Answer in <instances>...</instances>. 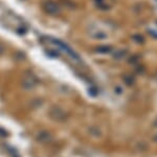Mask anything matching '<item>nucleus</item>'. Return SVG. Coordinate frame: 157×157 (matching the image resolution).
<instances>
[{"mask_svg":"<svg viewBox=\"0 0 157 157\" xmlns=\"http://www.w3.org/2000/svg\"><path fill=\"white\" fill-rule=\"evenodd\" d=\"M38 82H39V80H38L37 76L33 74V73L24 74L21 78V81H20L21 87L25 90H32V89L36 88L38 85Z\"/></svg>","mask_w":157,"mask_h":157,"instance_id":"nucleus-1","label":"nucleus"},{"mask_svg":"<svg viewBox=\"0 0 157 157\" xmlns=\"http://www.w3.org/2000/svg\"><path fill=\"white\" fill-rule=\"evenodd\" d=\"M48 116L52 120L58 121V122H63L67 119V113L59 105H54L50 108L48 111Z\"/></svg>","mask_w":157,"mask_h":157,"instance_id":"nucleus-2","label":"nucleus"},{"mask_svg":"<svg viewBox=\"0 0 157 157\" xmlns=\"http://www.w3.org/2000/svg\"><path fill=\"white\" fill-rule=\"evenodd\" d=\"M43 11L46 14L50 15V16H58L61 13V6H59L58 2L54 1V0H46L43 2L42 4Z\"/></svg>","mask_w":157,"mask_h":157,"instance_id":"nucleus-3","label":"nucleus"},{"mask_svg":"<svg viewBox=\"0 0 157 157\" xmlns=\"http://www.w3.org/2000/svg\"><path fill=\"white\" fill-rule=\"evenodd\" d=\"M36 138L40 143H48V141L52 140V134L47 132V131H41L36 135Z\"/></svg>","mask_w":157,"mask_h":157,"instance_id":"nucleus-4","label":"nucleus"},{"mask_svg":"<svg viewBox=\"0 0 157 157\" xmlns=\"http://www.w3.org/2000/svg\"><path fill=\"white\" fill-rule=\"evenodd\" d=\"M4 51H6V47H4L3 43H1V42H0V55L3 54Z\"/></svg>","mask_w":157,"mask_h":157,"instance_id":"nucleus-5","label":"nucleus"},{"mask_svg":"<svg viewBox=\"0 0 157 157\" xmlns=\"http://www.w3.org/2000/svg\"><path fill=\"white\" fill-rule=\"evenodd\" d=\"M154 139H155V140L157 141V136H156V137H155V138H154Z\"/></svg>","mask_w":157,"mask_h":157,"instance_id":"nucleus-6","label":"nucleus"},{"mask_svg":"<svg viewBox=\"0 0 157 157\" xmlns=\"http://www.w3.org/2000/svg\"><path fill=\"white\" fill-rule=\"evenodd\" d=\"M155 126H157V121H156V122H155Z\"/></svg>","mask_w":157,"mask_h":157,"instance_id":"nucleus-7","label":"nucleus"}]
</instances>
